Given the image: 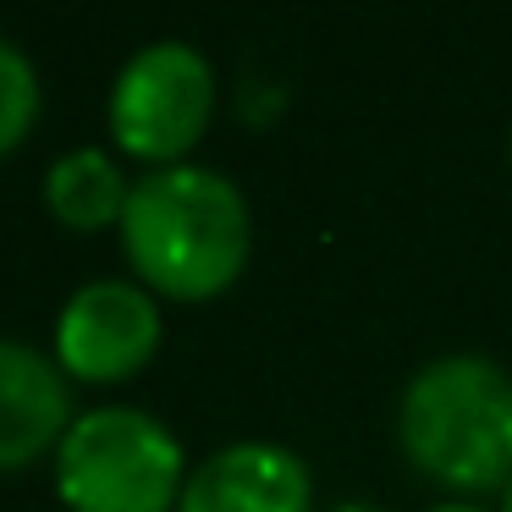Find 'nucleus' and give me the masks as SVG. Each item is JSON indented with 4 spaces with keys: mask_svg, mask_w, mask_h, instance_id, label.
<instances>
[{
    "mask_svg": "<svg viewBox=\"0 0 512 512\" xmlns=\"http://www.w3.org/2000/svg\"><path fill=\"white\" fill-rule=\"evenodd\" d=\"M501 512H512V479H507V490H501Z\"/></svg>",
    "mask_w": 512,
    "mask_h": 512,
    "instance_id": "nucleus-12",
    "label": "nucleus"
},
{
    "mask_svg": "<svg viewBox=\"0 0 512 512\" xmlns=\"http://www.w3.org/2000/svg\"><path fill=\"white\" fill-rule=\"evenodd\" d=\"M39 122V72L12 39H0V155H12Z\"/></svg>",
    "mask_w": 512,
    "mask_h": 512,
    "instance_id": "nucleus-9",
    "label": "nucleus"
},
{
    "mask_svg": "<svg viewBox=\"0 0 512 512\" xmlns=\"http://www.w3.org/2000/svg\"><path fill=\"white\" fill-rule=\"evenodd\" d=\"M127 199H133V182L122 177V166L105 149H72L45 171V204L67 232L122 226Z\"/></svg>",
    "mask_w": 512,
    "mask_h": 512,
    "instance_id": "nucleus-8",
    "label": "nucleus"
},
{
    "mask_svg": "<svg viewBox=\"0 0 512 512\" xmlns=\"http://www.w3.org/2000/svg\"><path fill=\"white\" fill-rule=\"evenodd\" d=\"M188 474L182 441L144 408H89L56 446L67 512H177Z\"/></svg>",
    "mask_w": 512,
    "mask_h": 512,
    "instance_id": "nucleus-3",
    "label": "nucleus"
},
{
    "mask_svg": "<svg viewBox=\"0 0 512 512\" xmlns=\"http://www.w3.org/2000/svg\"><path fill=\"white\" fill-rule=\"evenodd\" d=\"M215 67L188 39L144 45L111 83V138L149 171L188 166V149L210 133Z\"/></svg>",
    "mask_w": 512,
    "mask_h": 512,
    "instance_id": "nucleus-4",
    "label": "nucleus"
},
{
    "mask_svg": "<svg viewBox=\"0 0 512 512\" xmlns=\"http://www.w3.org/2000/svg\"><path fill=\"white\" fill-rule=\"evenodd\" d=\"M397 446L446 501L501 496L512 479V375L485 353H441L397 397Z\"/></svg>",
    "mask_w": 512,
    "mask_h": 512,
    "instance_id": "nucleus-2",
    "label": "nucleus"
},
{
    "mask_svg": "<svg viewBox=\"0 0 512 512\" xmlns=\"http://www.w3.org/2000/svg\"><path fill=\"white\" fill-rule=\"evenodd\" d=\"M72 430V391L56 358L0 336V474L39 463Z\"/></svg>",
    "mask_w": 512,
    "mask_h": 512,
    "instance_id": "nucleus-7",
    "label": "nucleus"
},
{
    "mask_svg": "<svg viewBox=\"0 0 512 512\" xmlns=\"http://www.w3.org/2000/svg\"><path fill=\"white\" fill-rule=\"evenodd\" d=\"M430 512H485V507H479V501H435Z\"/></svg>",
    "mask_w": 512,
    "mask_h": 512,
    "instance_id": "nucleus-10",
    "label": "nucleus"
},
{
    "mask_svg": "<svg viewBox=\"0 0 512 512\" xmlns=\"http://www.w3.org/2000/svg\"><path fill=\"white\" fill-rule=\"evenodd\" d=\"M177 512H314V474L281 441H232L188 474Z\"/></svg>",
    "mask_w": 512,
    "mask_h": 512,
    "instance_id": "nucleus-6",
    "label": "nucleus"
},
{
    "mask_svg": "<svg viewBox=\"0 0 512 512\" xmlns=\"http://www.w3.org/2000/svg\"><path fill=\"white\" fill-rule=\"evenodd\" d=\"M122 248L138 287L171 303H210L254 254V215L232 177L210 166H160L133 182Z\"/></svg>",
    "mask_w": 512,
    "mask_h": 512,
    "instance_id": "nucleus-1",
    "label": "nucleus"
},
{
    "mask_svg": "<svg viewBox=\"0 0 512 512\" xmlns=\"http://www.w3.org/2000/svg\"><path fill=\"white\" fill-rule=\"evenodd\" d=\"M331 512H386V507H375V501H336Z\"/></svg>",
    "mask_w": 512,
    "mask_h": 512,
    "instance_id": "nucleus-11",
    "label": "nucleus"
},
{
    "mask_svg": "<svg viewBox=\"0 0 512 512\" xmlns=\"http://www.w3.org/2000/svg\"><path fill=\"white\" fill-rule=\"evenodd\" d=\"M160 298L138 281H89L67 298L56 320V364L83 386L133 380L160 353Z\"/></svg>",
    "mask_w": 512,
    "mask_h": 512,
    "instance_id": "nucleus-5",
    "label": "nucleus"
}]
</instances>
